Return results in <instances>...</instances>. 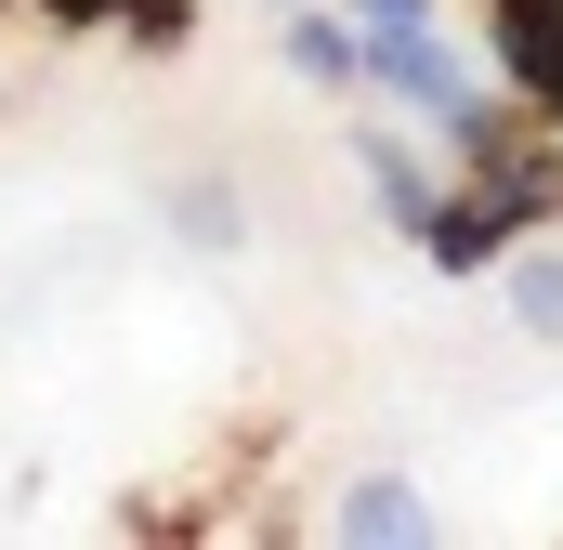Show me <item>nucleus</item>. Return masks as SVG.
Wrapping results in <instances>:
<instances>
[{
    "label": "nucleus",
    "mask_w": 563,
    "mask_h": 550,
    "mask_svg": "<svg viewBox=\"0 0 563 550\" xmlns=\"http://www.w3.org/2000/svg\"><path fill=\"white\" fill-rule=\"evenodd\" d=\"M288 66L314 92H354V13H288Z\"/></svg>",
    "instance_id": "obj_3"
},
{
    "label": "nucleus",
    "mask_w": 563,
    "mask_h": 550,
    "mask_svg": "<svg viewBox=\"0 0 563 550\" xmlns=\"http://www.w3.org/2000/svg\"><path fill=\"white\" fill-rule=\"evenodd\" d=\"M354 92H394V106H420L432 132H459V144L498 132L485 92H472V66H459L432 26H354Z\"/></svg>",
    "instance_id": "obj_1"
},
{
    "label": "nucleus",
    "mask_w": 563,
    "mask_h": 550,
    "mask_svg": "<svg viewBox=\"0 0 563 550\" xmlns=\"http://www.w3.org/2000/svg\"><path fill=\"white\" fill-rule=\"evenodd\" d=\"M170 223H184V250H236V237H250V210H236L223 184H184V197H170Z\"/></svg>",
    "instance_id": "obj_6"
},
{
    "label": "nucleus",
    "mask_w": 563,
    "mask_h": 550,
    "mask_svg": "<svg viewBox=\"0 0 563 550\" xmlns=\"http://www.w3.org/2000/svg\"><path fill=\"white\" fill-rule=\"evenodd\" d=\"M511 328L563 354V250H525V263H511Z\"/></svg>",
    "instance_id": "obj_4"
},
{
    "label": "nucleus",
    "mask_w": 563,
    "mask_h": 550,
    "mask_svg": "<svg viewBox=\"0 0 563 550\" xmlns=\"http://www.w3.org/2000/svg\"><path fill=\"white\" fill-rule=\"evenodd\" d=\"M354 157H367V184H380V210H394V223H432V210H420V157H407L394 132H354Z\"/></svg>",
    "instance_id": "obj_5"
},
{
    "label": "nucleus",
    "mask_w": 563,
    "mask_h": 550,
    "mask_svg": "<svg viewBox=\"0 0 563 550\" xmlns=\"http://www.w3.org/2000/svg\"><path fill=\"white\" fill-rule=\"evenodd\" d=\"M354 26H432V0H341Z\"/></svg>",
    "instance_id": "obj_7"
},
{
    "label": "nucleus",
    "mask_w": 563,
    "mask_h": 550,
    "mask_svg": "<svg viewBox=\"0 0 563 550\" xmlns=\"http://www.w3.org/2000/svg\"><path fill=\"white\" fill-rule=\"evenodd\" d=\"M276 13H301V0H276Z\"/></svg>",
    "instance_id": "obj_8"
},
{
    "label": "nucleus",
    "mask_w": 563,
    "mask_h": 550,
    "mask_svg": "<svg viewBox=\"0 0 563 550\" xmlns=\"http://www.w3.org/2000/svg\"><path fill=\"white\" fill-rule=\"evenodd\" d=\"M328 525H341V538H380V550L432 538V512H420V498H407V485H394V472H367V485H354V498H341Z\"/></svg>",
    "instance_id": "obj_2"
}]
</instances>
